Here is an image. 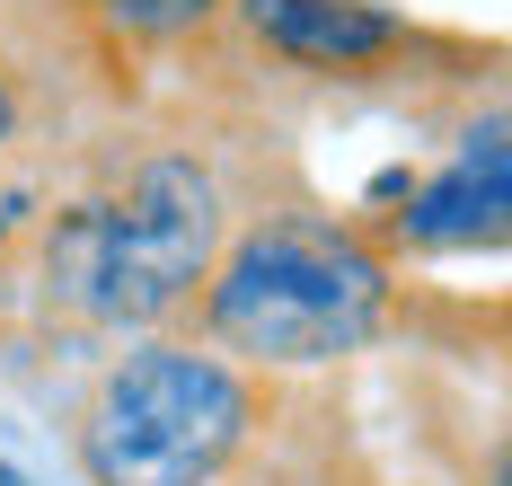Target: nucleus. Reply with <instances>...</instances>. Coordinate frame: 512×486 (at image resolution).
Returning <instances> with one entry per match:
<instances>
[{
	"label": "nucleus",
	"mask_w": 512,
	"mask_h": 486,
	"mask_svg": "<svg viewBox=\"0 0 512 486\" xmlns=\"http://www.w3.org/2000/svg\"><path fill=\"white\" fill-rule=\"evenodd\" d=\"M389 310V274L354 230L327 221H256L221 257L204 319L230 354L256 363H336Z\"/></svg>",
	"instance_id": "1"
},
{
	"label": "nucleus",
	"mask_w": 512,
	"mask_h": 486,
	"mask_svg": "<svg viewBox=\"0 0 512 486\" xmlns=\"http://www.w3.org/2000/svg\"><path fill=\"white\" fill-rule=\"evenodd\" d=\"M212 257V177L195 160H151L124 195L71 204L45 239L53 301H71L80 319L124 327L177 310Z\"/></svg>",
	"instance_id": "2"
},
{
	"label": "nucleus",
	"mask_w": 512,
	"mask_h": 486,
	"mask_svg": "<svg viewBox=\"0 0 512 486\" xmlns=\"http://www.w3.org/2000/svg\"><path fill=\"white\" fill-rule=\"evenodd\" d=\"M248 433V380L212 354H124L89 398L80 460L98 486H212Z\"/></svg>",
	"instance_id": "3"
},
{
	"label": "nucleus",
	"mask_w": 512,
	"mask_h": 486,
	"mask_svg": "<svg viewBox=\"0 0 512 486\" xmlns=\"http://www.w3.org/2000/svg\"><path fill=\"white\" fill-rule=\"evenodd\" d=\"M239 18L256 27V45H274L283 62H309V71H371L407 36L371 0H239Z\"/></svg>",
	"instance_id": "4"
},
{
	"label": "nucleus",
	"mask_w": 512,
	"mask_h": 486,
	"mask_svg": "<svg viewBox=\"0 0 512 486\" xmlns=\"http://www.w3.org/2000/svg\"><path fill=\"white\" fill-rule=\"evenodd\" d=\"M504 213H512V160H504V133L486 124L451 160V177H433L415 195L407 239L415 248H477V239H504Z\"/></svg>",
	"instance_id": "5"
},
{
	"label": "nucleus",
	"mask_w": 512,
	"mask_h": 486,
	"mask_svg": "<svg viewBox=\"0 0 512 486\" xmlns=\"http://www.w3.org/2000/svg\"><path fill=\"white\" fill-rule=\"evenodd\" d=\"M89 9H98L115 36H151L159 45V36H195L221 0H89Z\"/></svg>",
	"instance_id": "6"
},
{
	"label": "nucleus",
	"mask_w": 512,
	"mask_h": 486,
	"mask_svg": "<svg viewBox=\"0 0 512 486\" xmlns=\"http://www.w3.org/2000/svg\"><path fill=\"white\" fill-rule=\"evenodd\" d=\"M9 124H18V89L0 80V142H9Z\"/></svg>",
	"instance_id": "7"
},
{
	"label": "nucleus",
	"mask_w": 512,
	"mask_h": 486,
	"mask_svg": "<svg viewBox=\"0 0 512 486\" xmlns=\"http://www.w3.org/2000/svg\"><path fill=\"white\" fill-rule=\"evenodd\" d=\"M0 486H27V478H18V469H0Z\"/></svg>",
	"instance_id": "8"
}]
</instances>
